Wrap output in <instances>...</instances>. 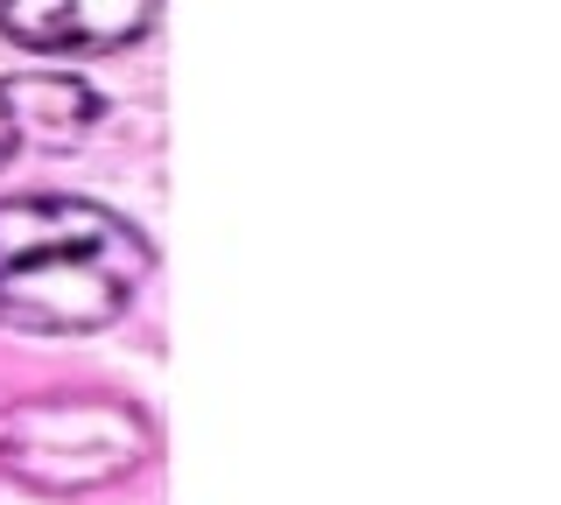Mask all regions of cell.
I'll list each match as a JSON object with an SVG mask.
<instances>
[{
  "label": "cell",
  "instance_id": "6da1fadb",
  "mask_svg": "<svg viewBox=\"0 0 561 505\" xmlns=\"http://www.w3.org/2000/svg\"><path fill=\"white\" fill-rule=\"evenodd\" d=\"M154 246L92 197H0V323L22 337H99L134 309Z\"/></svg>",
  "mask_w": 561,
  "mask_h": 505
},
{
  "label": "cell",
  "instance_id": "7a4b0ae2",
  "mask_svg": "<svg viewBox=\"0 0 561 505\" xmlns=\"http://www.w3.org/2000/svg\"><path fill=\"white\" fill-rule=\"evenodd\" d=\"M154 463V422L119 393H28L0 408V470L43 498L127 484Z\"/></svg>",
  "mask_w": 561,
  "mask_h": 505
},
{
  "label": "cell",
  "instance_id": "3957f363",
  "mask_svg": "<svg viewBox=\"0 0 561 505\" xmlns=\"http://www.w3.org/2000/svg\"><path fill=\"white\" fill-rule=\"evenodd\" d=\"M162 0H0V43L28 57H113L154 28Z\"/></svg>",
  "mask_w": 561,
  "mask_h": 505
},
{
  "label": "cell",
  "instance_id": "277c9868",
  "mask_svg": "<svg viewBox=\"0 0 561 505\" xmlns=\"http://www.w3.org/2000/svg\"><path fill=\"white\" fill-rule=\"evenodd\" d=\"M105 99L84 78L64 71H22V78H0V119H8L14 141L28 148H78L84 134L99 127Z\"/></svg>",
  "mask_w": 561,
  "mask_h": 505
}]
</instances>
